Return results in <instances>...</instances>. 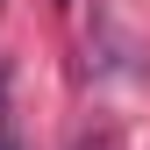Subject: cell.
Wrapping results in <instances>:
<instances>
[{
  "label": "cell",
  "mask_w": 150,
  "mask_h": 150,
  "mask_svg": "<svg viewBox=\"0 0 150 150\" xmlns=\"http://www.w3.org/2000/svg\"><path fill=\"white\" fill-rule=\"evenodd\" d=\"M0 150H22V122H14V79L0 71Z\"/></svg>",
  "instance_id": "6da1fadb"
},
{
  "label": "cell",
  "mask_w": 150,
  "mask_h": 150,
  "mask_svg": "<svg viewBox=\"0 0 150 150\" xmlns=\"http://www.w3.org/2000/svg\"><path fill=\"white\" fill-rule=\"evenodd\" d=\"M71 150H115V129H86V136L71 143Z\"/></svg>",
  "instance_id": "7a4b0ae2"
}]
</instances>
